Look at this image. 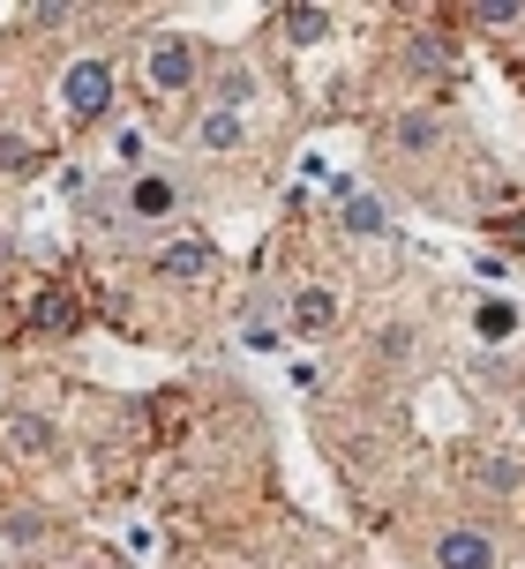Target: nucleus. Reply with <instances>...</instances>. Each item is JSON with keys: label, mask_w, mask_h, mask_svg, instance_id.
<instances>
[{"label": "nucleus", "mask_w": 525, "mask_h": 569, "mask_svg": "<svg viewBox=\"0 0 525 569\" xmlns=\"http://www.w3.org/2000/svg\"><path fill=\"white\" fill-rule=\"evenodd\" d=\"M38 322H46V330H76V300H68V292H46V300H38Z\"/></svg>", "instance_id": "nucleus-15"}, {"label": "nucleus", "mask_w": 525, "mask_h": 569, "mask_svg": "<svg viewBox=\"0 0 525 569\" xmlns=\"http://www.w3.org/2000/svg\"><path fill=\"white\" fill-rule=\"evenodd\" d=\"M210 270H218V240H204V232H180V240L158 248V278H174V284H196Z\"/></svg>", "instance_id": "nucleus-4"}, {"label": "nucleus", "mask_w": 525, "mask_h": 569, "mask_svg": "<svg viewBox=\"0 0 525 569\" xmlns=\"http://www.w3.org/2000/svg\"><path fill=\"white\" fill-rule=\"evenodd\" d=\"M473 330H481L488 345L518 338V308H511V300H481V315H473Z\"/></svg>", "instance_id": "nucleus-13"}, {"label": "nucleus", "mask_w": 525, "mask_h": 569, "mask_svg": "<svg viewBox=\"0 0 525 569\" xmlns=\"http://www.w3.org/2000/svg\"><path fill=\"white\" fill-rule=\"evenodd\" d=\"M383 360H413V345H420V330H413V322H390V330H383Z\"/></svg>", "instance_id": "nucleus-16"}, {"label": "nucleus", "mask_w": 525, "mask_h": 569, "mask_svg": "<svg viewBox=\"0 0 525 569\" xmlns=\"http://www.w3.org/2000/svg\"><path fill=\"white\" fill-rule=\"evenodd\" d=\"M0 166H30V142L8 136V128H0Z\"/></svg>", "instance_id": "nucleus-19"}, {"label": "nucleus", "mask_w": 525, "mask_h": 569, "mask_svg": "<svg viewBox=\"0 0 525 569\" xmlns=\"http://www.w3.org/2000/svg\"><path fill=\"white\" fill-rule=\"evenodd\" d=\"M436 562L443 569H496V532H481V525H450L436 540Z\"/></svg>", "instance_id": "nucleus-6"}, {"label": "nucleus", "mask_w": 525, "mask_h": 569, "mask_svg": "<svg viewBox=\"0 0 525 569\" xmlns=\"http://www.w3.org/2000/svg\"><path fill=\"white\" fill-rule=\"evenodd\" d=\"M473 16H481L488 30H511V23H525V8H518V0H481Z\"/></svg>", "instance_id": "nucleus-17"}, {"label": "nucleus", "mask_w": 525, "mask_h": 569, "mask_svg": "<svg viewBox=\"0 0 525 569\" xmlns=\"http://www.w3.org/2000/svg\"><path fill=\"white\" fill-rule=\"evenodd\" d=\"M481 480L503 495V487H518V465H511V457H488V465H481Z\"/></svg>", "instance_id": "nucleus-18"}, {"label": "nucleus", "mask_w": 525, "mask_h": 569, "mask_svg": "<svg viewBox=\"0 0 525 569\" xmlns=\"http://www.w3.org/2000/svg\"><path fill=\"white\" fill-rule=\"evenodd\" d=\"M286 308H293L286 322L300 330V338H323V330H338V315H346V300H338L330 284H300V292H293Z\"/></svg>", "instance_id": "nucleus-5"}, {"label": "nucleus", "mask_w": 525, "mask_h": 569, "mask_svg": "<svg viewBox=\"0 0 525 569\" xmlns=\"http://www.w3.org/2000/svg\"><path fill=\"white\" fill-rule=\"evenodd\" d=\"M338 232H353V240H383V232H390V210H383L368 188H346V196H338Z\"/></svg>", "instance_id": "nucleus-7"}, {"label": "nucleus", "mask_w": 525, "mask_h": 569, "mask_svg": "<svg viewBox=\"0 0 525 569\" xmlns=\"http://www.w3.org/2000/svg\"><path fill=\"white\" fill-rule=\"evenodd\" d=\"M286 38H293V46H316V38H330V8H316V0L286 8Z\"/></svg>", "instance_id": "nucleus-12"}, {"label": "nucleus", "mask_w": 525, "mask_h": 569, "mask_svg": "<svg viewBox=\"0 0 525 569\" xmlns=\"http://www.w3.org/2000/svg\"><path fill=\"white\" fill-rule=\"evenodd\" d=\"M8 442L23 457H60V427L38 420V412H16V420H8Z\"/></svg>", "instance_id": "nucleus-10"}, {"label": "nucleus", "mask_w": 525, "mask_h": 569, "mask_svg": "<svg viewBox=\"0 0 525 569\" xmlns=\"http://www.w3.org/2000/svg\"><path fill=\"white\" fill-rule=\"evenodd\" d=\"M436 142H443L436 113H398V120H390V150H406V158H428Z\"/></svg>", "instance_id": "nucleus-9"}, {"label": "nucleus", "mask_w": 525, "mask_h": 569, "mask_svg": "<svg viewBox=\"0 0 525 569\" xmlns=\"http://www.w3.org/2000/svg\"><path fill=\"white\" fill-rule=\"evenodd\" d=\"M180 202H188L180 172L150 166V172H136V180L120 188V218H128V226H166V218H180Z\"/></svg>", "instance_id": "nucleus-1"}, {"label": "nucleus", "mask_w": 525, "mask_h": 569, "mask_svg": "<svg viewBox=\"0 0 525 569\" xmlns=\"http://www.w3.org/2000/svg\"><path fill=\"white\" fill-rule=\"evenodd\" d=\"M188 136H196V150H240V142H248V120L226 113V106H204Z\"/></svg>", "instance_id": "nucleus-8"}, {"label": "nucleus", "mask_w": 525, "mask_h": 569, "mask_svg": "<svg viewBox=\"0 0 525 569\" xmlns=\"http://www.w3.org/2000/svg\"><path fill=\"white\" fill-rule=\"evenodd\" d=\"M398 53H406L420 76H443V68H458V46H450V38H436V30H413Z\"/></svg>", "instance_id": "nucleus-11"}, {"label": "nucleus", "mask_w": 525, "mask_h": 569, "mask_svg": "<svg viewBox=\"0 0 525 569\" xmlns=\"http://www.w3.org/2000/svg\"><path fill=\"white\" fill-rule=\"evenodd\" d=\"M248 98H256V76H248V68H226V76H218V98H210V106H226V113H240Z\"/></svg>", "instance_id": "nucleus-14"}, {"label": "nucleus", "mask_w": 525, "mask_h": 569, "mask_svg": "<svg viewBox=\"0 0 525 569\" xmlns=\"http://www.w3.org/2000/svg\"><path fill=\"white\" fill-rule=\"evenodd\" d=\"M60 98H68L76 120H98L113 106V60H76V68L60 76Z\"/></svg>", "instance_id": "nucleus-3"}, {"label": "nucleus", "mask_w": 525, "mask_h": 569, "mask_svg": "<svg viewBox=\"0 0 525 569\" xmlns=\"http://www.w3.org/2000/svg\"><path fill=\"white\" fill-rule=\"evenodd\" d=\"M143 83L158 90V98H174V90L196 83V46H188L180 30H158V38L143 46Z\"/></svg>", "instance_id": "nucleus-2"}]
</instances>
